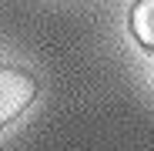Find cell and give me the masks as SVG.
Returning <instances> with one entry per match:
<instances>
[{"label":"cell","mask_w":154,"mask_h":151,"mask_svg":"<svg viewBox=\"0 0 154 151\" xmlns=\"http://www.w3.org/2000/svg\"><path fill=\"white\" fill-rule=\"evenodd\" d=\"M34 94H37V84L27 71L0 64V128H7L10 121H17L27 111Z\"/></svg>","instance_id":"1"},{"label":"cell","mask_w":154,"mask_h":151,"mask_svg":"<svg viewBox=\"0 0 154 151\" xmlns=\"http://www.w3.org/2000/svg\"><path fill=\"white\" fill-rule=\"evenodd\" d=\"M131 30L141 47L154 50V0H137L131 10Z\"/></svg>","instance_id":"2"}]
</instances>
